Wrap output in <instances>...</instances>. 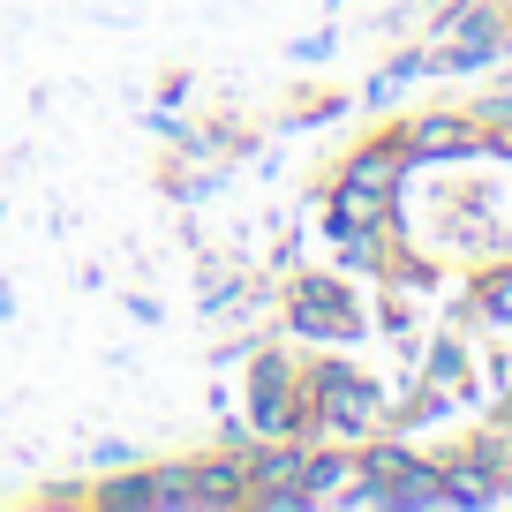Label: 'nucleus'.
<instances>
[{"label":"nucleus","instance_id":"nucleus-2","mask_svg":"<svg viewBox=\"0 0 512 512\" xmlns=\"http://www.w3.org/2000/svg\"><path fill=\"white\" fill-rule=\"evenodd\" d=\"M407 144L445 159V151H467V144H475V128H460V121H415V136H407Z\"/></svg>","mask_w":512,"mask_h":512},{"label":"nucleus","instance_id":"nucleus-1","mask_svg":"<svg viewBox=\"0 0 512 512\" xmlns=\"http://www.w3.org/2000/svg\"><path fill=\"white\" fill-rule=\"evenodd\" d=\"M317 400H324V415H332L339 430H369V422H377V392H362L347 369H317Z\"/></svg>","mask_w":512,"mask_h":512}]
</instances>
